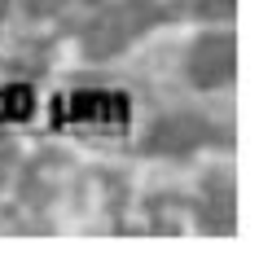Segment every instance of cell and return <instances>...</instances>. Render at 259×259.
<instances>
[{"instance_id":"cell-1","label":"cell","mask_w":259,"mask_h":259,"mask_svg":"<svg viewBox=\"0 0 259 259\" xmlns=\"http://www.w3.org/2000/svg\"><path fill=\"white\" fill-rule=\"evenodd\" d=\"M123 114V97H106V93H79V97H70L66 106L57 101V119H119Z\"/></svg>"},{"instance_id":"cell-2","label":"cell","mask_w":259,"mask_h":259,"mask_svg":"<svg viewBox=\"0 0 259 259\" xmlns=\"http://www.w3.org/2000/svg\"><path fill=\"white\" fill-rule=\"evenodd\" d=\"M31 114V93H5L0 97V119H27Z\"/></svg>"}]
</instances>
